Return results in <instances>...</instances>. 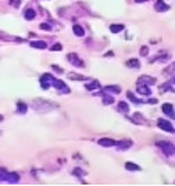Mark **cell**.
Segmentation results:
<instances>
[{
	"label": "cell",
	"mask_w": 175,
	"mask_h": 186,
	"mask_svg": "<svg viewBox=\"0 0 175 186\" xmlns=\"http://www.w3.org/2000/svg\"><path fill=\"white\" fill-rule=\"evenodd\" d=\"M51 68L54 69V71H56V72H58V74H63V69L60 68V67H58V65H51Z\"/></svg>",
	"instance_id": "cell-35"
},
{
	"label": "cell",
	"mask_w": 175,
	"mask_h": 186,
	"mask_svg": "<svg viewBox=\"0 0 175 186\" xmlns=\"http://www.w3.org/2000/svg\"><path fill=\"white\" fill-rule=\"evenodd\" d=\"M115 146H118L119 150H126V149H129L132 146V142L131 140H121V142H117Z\"/></svg>",
	"instance_id": "cell-11"
},
{
	"label": "cell",
	"mask_w": 175,
	"mask_h": 186,
	"mask_svg": "<svg viewBox=\"0 0 175 186\" xmlns=\"http://www.w3.org/2000/svg\"><path fill=\"white\" fill-rule=\"evenodd\" d=\"M136 3H143V1H147V0H135Z\"/></svg>",
	"instance_id": "cell-40"
},
{
	"label": "cell",
	"mask_w": 175,
	"mask_h": 186,
	"mask_svg": "<svg viewBox=\"0 0 175 186\" xmlns=\"http://www.w3.org/2000/svg\"><path fill=\"white\" fill-rule=\"evenodd\" d=\"M61 49H63V46H61L60 43H56L54 46H51V49H50V50H53V51H60Z\"/></svg>",
	"instance_id": "cell-33"
},
{
	"label": "cell",
	"mask_w": 175,
	"mask_h": 186,
	"mask_svg": "<svg viewBox=\"0 0 175 186\" xmlns=\"http://www.w3.org/2000/svg\"><path fill=\"white\" fill-rule=\"evenodd\" d=\"M126 67H129V68H139L140 67V62L139 60H136V58H131V60H128L125 62Z\"/></svg>",
	"instance_id": "cell-19"
},
{
	"label": "cell",
	"mask_w": 175,
	"mask_h": 186,
	"mask_svg": "<svg viewBox=\"0 0 175 186\" xmlns=\"http://www.w3.org/2000/svg\"><path fill=\"white\" fill-rule=\"evenodd\" d=\"M138 93H140V95H146V96H149L150 93H152V90L149 89V86L147 85H138Z\"/></svg>",
	"instance_id": "cell-15"
},
{
	"label": "cell",
	"mask_w": 175,
	"mask_h": 186,
	"mask_svg": "<svg viewBox=\"0 0 175 186\" xmlns=\"http://www.w3.org/2000/svg\"><path fill=\"white\" fill-rule=\"evenodd\" d=\"M106 92H110V93H121V88L118 85H107L104 88Z\"/></svg>",
	"instance_id": "cell-17"
},
{
	"label": "cell",
	"mask_w": 175,
	"mask_h": 186,
	"mask_svg": "<svg viewBox=\"0 0 175 186\" xmlns=\"http://www.w3.org/2000/svg\"><path fill=\"white\" fill-rule=\"evenodd\" d=\"M114 56V53L113 51H108V53H106V57H113Z\"/></svg>",
	"instance_id": "cell-39"
},
{
	"label": "cell",
	"mask_w": 175,
	"mask_h": 186,
	"mask_svg": "<svg viewBox=\"0 0 175 186\" xmlns=\"http://www.w3.org/2000/svg\"><path fill=\"white\" fill-rule=\"evenodd\" d=\"M103 104H106V106H107V104H113L114 103V97L113 96H108V95H103Z\"/></svg>",
	"instance_id": "cell-28"
},
{
	"label": "cell",
	"mask_w": 175,
	"mask_h": 186,
	"mask_svg": "<svg viewBox=\"0 0 175 186\" xmlns=\"http://www.w3.org/2000/svg\"><path fill=\"white\" fill-rule=\"evenodd\" d=\"M174 72H175V62H172V64H170V65H168L167 68H165L164 71H163V74H164V75H172Z\"/></svg>",
	"instance_id": "cell-26"
},
{
	"label": "cell",
	"mask_w": 175,
	"mask_h": 186,
	"mask_svg": "<svg viewBox=\"0 0 175 186\" xmlns=\"http://www.w3.org/2000/svg\"><path fill=\"white\" fill-rule=\"evenodd\" d=\"M25 20H28V21H31V20H34L35 18V15H36V11L35 10H32V8H28L27 11H25Z\"/></svg>",
	"instance_id": "cell-24"
},
{
	"label": "cell",
	"mask_w": 175,
	"mask_h": 186,
	"mask_svg": "<svg viewBox=\"0 0 175 186\" xmlns=\"http://www.w3.org/2000/svg\"><path fill=\"white\" fill-rule=\"evenodd\" d=\"M170 57H171V56H168V54L160 56V57L157 56V57H156V58H153L150 62H165V61H168V60H170Z\"/></svg>",
	"instance_id": "cell-25"
},
{
	"label": "cell",
	"mask_w": 175,
	"mask_h": 186,
	"mask_svg": "<svg viewBox=\"0 0 175 186\" xmlns=\"http://www.w3.org/2000/svg\"><path fill=\"white\" fill-rule=\"evenodd\" d=\"M154 8H156V11H159V13H164V11H168V10H170V6H168L164 0H157L156 4H154Z\"/></svg>",
	"instance_id": "cell-8"
},
{
	"label": "cell",
	"mask_w": 175,
	"mask_h": 186,
	"mask_svg": "<svg viewBox=\"0 0 175 186\" xmlns=\"http://www.w3.org/2000/svg\"><path fill=\"white\" fill-rule=\"evenodd\" d=\"M67 60L72 64V65H75V67H79V68H85V64L84 61L79 58V56H77L75 53H70V54L67 56Z\"/></svg>",
	"instance_id": "cell-3"
},
{
	"label": "cell",
	"mask_w": 175,
	"mask_h": 186,
	"mask_svg": "<svg viewBox=\"0 0 175 186\" xmlns=\"http://www.w3.org/2000/svg\"><path fill=\"white\" fill-rule=\"evenodd\" d=\"M3 119H4V117H3V115H0V122H1Z\"/></svg>",
	"instance_id": "cell-41"
},
{
	"label": "cell",
	"mask_w": 175,
	"mask_h": 186,
	"mask_svg": "<svg viewBox=\"0 0 175 186\" xmlns=\"http://www.w3.org/2000/svg\"><path fill=\"white\" fill-rule=\"evenodd\" d=\"M8 172L4 170V168H0V181H6L7 179Z\"/></svg>",
	"instance_id": "cell-30"
},
{
	"label": "cell",
	"mask_w": 175,
	"mask_h": 186,
	"mask_svg": "<svg viewBox=\"0 0 175 186\" xmlns=\"http://www.w3.org/2000/svg\"><path fill=\"white\" fill-rule=\"evenodd\" d=\"M156 83V78H152L149 75H142L139 76V79L136 81V85H154Z\"/></svg>",
	"instance_id": "cell-7"
},
{
	"label": "cell",
	"mask_w": 175,
	"mask_h": 186,
	"mask_svg": "<svg viewBox=\"0 0 175 186\" xmlns=\"http://www.w3.org/2000/svg\"><path fill=\"white\" fill-rule=\"evenodd\" d=\"M147 53H149V47L147 46H143V47L140 49V56H143V57H146Z\"/></svg>",
	"instance_id": "cell-32"
},
{
	"label": "cell",
	"mask_w": 175,
	"mask_h": 186,
	"mask_svg": "<svg viewBox=\"0 0 175 186\" xmlns=\"http://www.w3.org/2000/svg\"><path fill=\"white\" fill-rule=\"evenodd\" d=\"M32 107H34L36 111H39V113H45V111H51V110H54V108H57L58 104L53 103V102H50V100L35 99V100L32 102Z\"/></svg>",
	"instance_id": "cell-1"
},
{
	"label": "cell",
	"mask_w": 175,
	"mask_h": 186,
	"mask_svg": "<svg viewBox=\"0 0 175 186\" xmlns=\"http://www.w3.org/2000/svg\"><path fill=\"white\" fill-rule=\"evenodd\" d=\"M53 85H54L56 89L61 90V92H64V93H70V89L67 88V85H65L61 79H54V81H53Z\"/></svg>",
	"instance_id": "cell-9"
},
{
	"label": "cell",
	"mask_w": 175,
	"mask_h": 186,
	"mask_svg": "<svg viewBox=\"0 0 175 186\" xmlns=\"http://www.w3.org/2000/svg\"><path fill=\"white\" fill-rule=\"evenodd\" d=\"M126 96H128V99H131V100H132L133 103H136V104H139V103H143V102H140L139 99H136V97L133 96L132 93H131V92H128V93H126Z\"/></svg>",
	"instance_id": "cell-31"
},
{
	"label": "cell",
	"mask_w": 175,
	"mask_h": 186,
	"mask_svg": "<svg viewBox=\"0 0 175 186\" xmlns=\"http://www.w3.org/2000/svg\"><path fill=\"white\" fill-rule=\"evenodd\" d=\"M40 29H45V31H50L51 28H50L49 24H40Z\"/></svg>",
	"instance_id": "cell-34"
},
{
	"label": "cell",
	"mask_w": 175,
	"mask_h": 186,
	"mask_svg": "<svg viewBox=\"0 0 175 186\" xmlns=\"http://www.w3.org/2000/svg\"><path fill=\"white\" fill-rule=\"evenodd\" d=\"M7 182H10V183H17L18 181H20V175L18 174H15V172H8L7 175Z\"/></svg>",
	"instance_id": "cell-16"
},
{
	"label": "cell",
	"mask_w": 175,
	"mask_h": 186,
	"mask_svg": "<svg viewBox=\"0 0 175 186\" xmlns=\"http://www.w3.org/2000/svg\"><path fill=\"white\" fill-rule=\"evenodd\" d=\"M17 111H18L20 114H25V113H27V104L22 103V102H18V103H17Z\"/></svg>",
	"instance_id": "cell-27"
},
{
	"label": "cell",
	"mask_w": 175,
	"mask_h": 186,
	"mask_svg": "<svg viewBox=\"0 0 175 186\" xmlns=\"http://www.w3.org/2000/svg\"><path fill=\"white\" fill-rule=\"evenodd\" d=\"M157 126H159V128H161L163 131L170 132V133H174V132H175L174 126L171 125V122H168V121H165V119H159V121H157Z\"/></svg>",
	"instance_id": "cell-5"
},
{
	"label": "cell",
	"mask_w": 175,
	"mask_h": 186,
	"mask_svg": "<svg viewBox=\"0 0 175 186\" xmlns=\"http://www.w3.org/2000/svg\"><path fill=\"white\" fill-rule=\"evenodd\" d=\"M0 133H1V132H0Z\"/></svg>",
	"instance_id": "cell-43"
},
{
	"label": "cell",
	"mask_w": 175,
	"mask_h": 186,
	"mask_svg": "<svg viewBox=\"0 0 175 186\" xmlns=\"http://www.w3.org/2000/svg\"><path fill=\"white\" fill-rule=\"evenodd\" d=\"M132 119L135 121V124H140V125L146 124V118L143 117L140 113H135V114H133V117H132Z\"/></svg>",
	"instance_id": "cell-13"
},
{
	"label": "cell",
	"mask_w": 175,
	"mask_h": 186,
	"mask_svg": "<svg viewBox=\"0 0 175 186\" xmlns=\"http://www.w3.org/2000/svg\"><path fill=\"white\" fill-rule=\"evenodd\" d=\"M172 83H175V78H174V79H172Z\"/></svg>",
	"instance_id": "cell-42"
},
{
	"label": "cell",
	"mask_w": 175,
	"mask_h": 186,
	"mask_svg": "<svg viewBox=\"0 0 175 186\" xmlns=\"http://www.w3.org/2000/svg\"><path fill=\"white\" fill-rule=\"evenodd\" d=\"M10 4H11V6H14V7H18L20 6V0H15V1L11 0V1H10Z\"/></svg>",
	"instance_id": "cell-36"
},
{
	"label": "cell",
	"mask_w": 175,
	"mask_h": 186,
	"mask_svg": "<svg viewBox=\"0 0 175 186\" xmlns=\"http://www.w3.org/2000/svg\"><path fill=\"white\" fill-rule=\"evenodd\" d=\"M53 81H54V78H53L51 74H43V75L40 76V85H42V88L45 90L49 89L50 85L53 83Z\"/></svg>",
	"instance_id": "cell-4"
},
{
	"label": "cell",
	"mask_w": 175,
	"mask_h": 186,
	"mask_svg": "<svg viewBox=\"0 0 175 186\" xmlns=\"http://www.w3.org/2000/svg\"><path fill=\"white\" fill-rule=\"evenodd\" d=\"M72 32L77 35V36H84L85 35L84 28L81 27V25H74V27H72Z\"/></svg>",
	"instance_id": "cell-23"
},
{
	"label": "cell",
	"mask_w": 175,
	"mask_h": 186,
	"mask_svg": "<svg viewBox=\"0 0 175 186\" xmlns=\"http://www.w3.org/2000/svg\"><path fill=\"white\" fill-rule=\"evenodd\" d=\"M68 78H70V79H72V81H85V79H88L85 75L75 74V72H68Z\"/></svg>",
	"instance_id": "cell-18"
},
{
	"label": "cell",
	"mask_w": 175,
	"mask_h": 186,
	"mask_svg": "<svg viewBox=\"0 0 175 186\" xmlns=\"http://www.w3.org/2000/svg\"><path fill=\"white\" fill-rule=\"evenodd\" d=\"M161 110H163V113H164V114H165L168 118H171V119H175V113H174V107H172V104H170V103L163 104Z\"/></svg>",
	"instance_id": "cell-6"
},
{
	"label": "cell",
	"mask_w": 175,
	"mask_h": 186,
	"mask_svg": "<svg viewBox=\"0 0 175 186\" xmlns=\"http://www.w3.org/2000/svg\"><path fill=\"white\" fill-rule=\"evenodd\" d=\"M157 146L160 147L163 153L165 156H174L175 154V146L171 143V142H167V140H160L157 142Z\"/></svg>",
	"instance_id": "cell-2"
},
{
	"label": "cell",
	"mask_w": 175,
	"mask_h": 186,
	"mask_svg": "<svg viewBox=\"0 0 175 186\" xmlns=\"http://www.w3.org/2000/svg\"><path fill=\"white\" fill-rule=\"evenodd\" d=\"M0 39H1V40H15V42H24L25 40V39H21V38H15V36L6 35L4 32H0Z\"/></svg>",
	"instance_id": "cell-12"
},
{
	"label": "cell",
	"mask_w": 175,
	"mask_h": 186,
	"mask_svg": "<svg viewBox=\"0 0 175 186\" xmlns=\"http://www.w3.org/2000/svg\"><path fill=\"white\" fill-rule=\"evenodd\" d=\"M85 89L91 92V90L102 89V88H100V83H99V81H92L91 83H86V85H85Z\"/></svg>",
	"instance_id": "cell-14"
},
{
	"label": "cell",
	"mask_w": 175,
	"mask_h": 186,
	"mask_svg": "<svg viewBox=\"0 0 175 186\" xmlns=\"http://www.w3.org/2000/svg\"><path fill=\"white\" fill-rule=\"evenodd\" d=\"M125 168L128 171H140V167L138 164H135V163H125Z\"/></svg>",
	"instance_id": "cell-22"
},
{
	"label": "cell",
	"mask_w": 175,
	"mask_h": 186,
	"mask_svg": "<svg viewBox=\"0 0 175 186\" xmlns=\"http://www.w3.org/2000/svg\"><path fill=\"white\" fill-rule=\"evenodd\" d=\"M74 174H77V175H82V176L85 175V172H84V171H81V170H75V171H74Z\"/></svg>",
	"instance_id": "cell-37"
},
{
	"label": "cell",
	"mask_w": 175,
	"mask_h": 186,
	"mask_svg": "<svg viewBox=\"0 0 175 186\" xmlns=\"http://www.w3.org/2000/svg\"><path fill=\"white\" fill-rule=\"evenodd\" d=\"M31 46L35 49H46L47 47V45H46L45 40H34V42H31Z\"/></svg>",
	"instance_id": "cell-20"
},
{
	"label": "cell",
	"mask_w": 175,
	"mask_h": 186,
	"mask_svg": "<svg viewBox=\"0 0 175 186\" xmlns=\"http://www.w3.org/2000/svg\"><path fill=\"white\" fill-rule=\"evenodd\" d=\"M122 29H124V25H122V24H113L111 27H110V31H111L113 34H119Z\"/></svg>",
	"instance_id": "cell-21"
},
{
	"label": "cell",
	"mask_w": 175,
	"mask_h": 186,
	"mask_svg": "<svg viewBox=\"0 0 175 186\" xmlns=\"http://www.w3.org/2000/svg\"><path fill=\"white\" fill-rule=\"evenodd\" d=\"M157 102H159V100H156V99H150V100L147 102V103H150V104H156Z\"/></svg>",
	"instance_id": "cell-38"
},
{
	"label": "cell",
	"mask_w": 175,
	"mask_h": 186,
	"mask_svg": "<svg viewBox=\"0 0 175 186\" xmlns=\"http://www.w3.org/2000/svg\"><path fill=\"white\" fill-rule=\"evenodd\" d=\"M118 110L122 111V113H128V111H129V106H128L125 102H121V103L118 104Z\"/></svg>",
	"instance_id": "cell-29"
},
{
	"label": "cell",
	"mask_w": 175,
	"mask_h": 186,
	"mask_svg": "<svg viewBox=\"0 0 175 186\" xmlns=\"http://www.w3.org/2000/svg\"><path fill=\"white\" fill-rule=\"evenodd\" d=\"M100 146H103V147H110V146H115V140L114 139H110V138H102V139H99V142H97Z\"/></svg>",
	"instance_id": "cell-10"
}]
</instances>
